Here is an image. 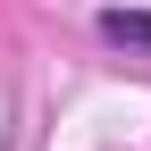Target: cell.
<instances>
[{"label":"cell","mask_w":151,"mask_h":151,"mask_svg":"<svg viewBox=\"0 0 151 151\" xmlns=\"http://www.w3.org/2000/svg\"><path fill=\"white\" fill-rule=\"evenodd\" d=\"M101 25H109V42H151V17H126V9H109Z\"/></svg>","instance_id":"cell-1"}]
</instances>
